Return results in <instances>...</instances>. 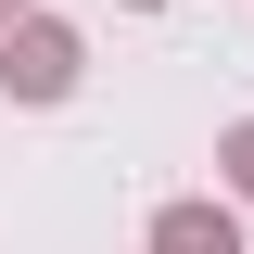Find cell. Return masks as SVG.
Here are the masks:
<instances>
[{
    "label": "cell",
    "instance_id": "obj_1",
    "mask_svg": "<svg viewBox=\"0 0 254 254\" xmlns=\"http://www.w3.org/2000/svg\"><path fill=\"white\" fill-rule=\"evenodd\" d=\"M153 254H242V242H229V216H203V203H178V216L153 229Z\"/></svg>",
    "mask_w": 254,
    "mask_h": 254
},
{
    "label": "cell",
    "instance_id": "obj_2",
    "mask_svg": "<svg viewBox=\"0 0 254 254\" xmlns=\"http://www.w3.org/2000/svg\"><path fill=\"white\" fill-rule=\"evenodd\" d=\"M64 76H76V51H64V38H51V26H38V38H26V51H13V89H38V102H51V89H64Z\"/></svg>",
    "mask_w": 254,
    "mask_h": 254
},
{
    "label": "cell",
    "instance_id": "obj_3",
    "mask_svg": "<svg viewBox=\"0 0 254 254\" xmlns=\"http://www.w3.org/2000/svg\"><path fill=\"white\" fill-rule=\"evenodd\" d=\"M229 178H242V190H254V127H242V140H229Z\"/></svg>",
    "mask_w": 254,
    "mask_h": 254
}]
</instances>
